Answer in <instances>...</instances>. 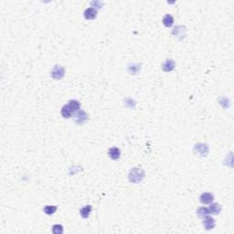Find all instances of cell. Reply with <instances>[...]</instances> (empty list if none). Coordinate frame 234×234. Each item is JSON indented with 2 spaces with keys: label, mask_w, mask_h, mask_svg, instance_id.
Masks as SVG:
<instances>
[{
  "label": "cell",
  "mask_w": 234,
  "mask_h": 234,
  "mask_svg": "<svg viewBox=\"0 0 234 234\" xmlns=\"http://www.w3.org/2000/svg\"><path fill=\"white\" fill-rule=\"evenodd\" d=\"M52 231L54 233H62L63 232V229L61 225H54L52 228Z\"/></svg>",
  "instance_id": "obj_15"
},
{
  "label": "cell",
  "mask_w": 234,
  "mask_h": 234,
  "mask_svg": "<svg viewBox=\"0 0 234 234\" xmlns=\"http://www.w3.org/2000/svg\"><path fill=\"white\" fill-rule=\"evenodd\" d=\"M197 213H198V215H199L200 217L205 218L206 216H208V215L209 214V211H208V208H205V207H200V208L198 209Z\"/></svg>",
  "instance_id": "obj_14"
},
{
  "label": "cell",
  "mask_w": 234,
  "mask_h": 234,
  "mask_svg": "<svg viewBox=\"0 0 234 234\" xmlns=\"http://www.w3.org/2000/svg\"><path fill=\"white\" fill-rule=\"evenodd\" d=\"M57 211V207L56 206H46L43 208V211L47 214V215H52L56 212Z\"/></svg>",
  "instance_id": "obj_13"
},
{
  "label": "cell",
  "mask_w": 234,
  "mask_h": 234,
  "mask_svg": "<svg viewBox=\"0 0 234 234\" xmlns=\"http://www.w3.org/2000/svg\"><path fill=\"white\" fill-rule=\"evenodd\" d=\"M121 156V151L117 147H113L109 150V156L114 159V160H117Z\"/></svg>",
  "instance_id": "obj_6"
},
{
  "label": "cell",
  "mask_w": 234,
  "mask_h": 234,
  "mask_svg": "<svg viewBox=\"0 0 234 234\" xmlns=\"http://www.w3.org/2000/svg\"><path fill=\"white\" fill-rule=\"evenodd\" d=\"M144 176H145V173L144 171L140 168H134L133 170L130 171V174H129V179L131 182H134V183H138L140 182L143 178H144Z\"/></svg>",
  "instance_id": "obj_1"
},
{
  "label": "cell",
  "mask_w": 234,
  "mask_h": 234,
  "mask_svg": "<svg viewBox=\"0 0 234 234\" xmlns=\"http://www.w3.org/2000/svg\"><path fill=\"white\" fill-rule=\"evenodd\" d=\"M174 67H175V62H174V61L168 59V60H167L166 62L164 63L163 70H164L165 71H170V70H172L174 69Z\"/></svg>",
  "instance_id": "obj_11"
},
{
  "label": "cell",
  "mask_w": 234,
  "mask_h": 234,
  "mask_svg": "<svg viewBox=\"0 0 234 234\" xmlns=\"http://www.w3.org/2000/svg\"><path fill=\"white\" fill-rule=\"evenodd\" d=\"M214 200V197L212 194L211 193H203L200 197V200L202 204H209V203H211Z\"/></svg>",
  "instance_id": "obj_2"
},
{
  "label": "cell",
  "mask_w": 234,
  "mask_h": 234,
  "mask_svg": "<svg viewBox=\"0 0 234 234\" xmlns=\"http://www.w3.org/2000/svg\"><path fill=\"white\" fill-rule=\"evenodd\" d=\"M209 211V213H212V214H219L221 211V208L219 204L217 203H214V204H211V207L208 208Z\"/></svg>",
  "instance_id": "obj_12"
},
{
  "label": "cell",
  "mask_w": 234,
  "mask_h": 234,
  "mask_svg": "<svg viewBox=\"0 0 234 234\" xmlns=\"http://www.w3.org/2000/svg\"><path fill=\"white\" fill-rule=\"evenodd\" d=\"M63 75H64V70L58 65L53 69V70L51 72V76L54 79H61L63 77Z\"/></svg>",
  "instance_id": "obj_3"
},
{
  "label": "cell",
  "mask_w": 234,
  "mask_h": 234,
  "mask_svg": "<svg viewBox=\"0 0 234 234\" xmlns=\"http://www.w3.org/2000/svg\"><path fill=\"white\" fill-rule=\"evenodd\" d=\"M173 23H174V18L173 17H172L171 15H166L163 18V24L167 27V28H170L172 25H173Z\"/></svg>",
  "instance_id": "obj_9"
},
{
  "label": "cell",
  "mask_w": 234,
  "mask_h": 234,
  "mask_svg": "<svg viewBox=\"0 0 234 234\" xmlns=\"http://www.w3.org/2000/svg\"><path fill=\"white\" fill-rule=\"evenodd\" d=\"M68 105L70 106V108L71 109V111H72L73 113L77 112V111L80 110V108H81L80 103H79L78 101H76V100H70V101L69 102V104H68Z\"/></svg>",
  "instance_id": "obj_8"
},
{
  "label": "cell",
  "mask_w": 234,
  "mask_h": 234,
  "mask_svg": "<svg viewBox=\"0 0 234 234\" xmlns=\"http://www.w3.org/2000/svg\"><path fill=\"white\" fill-rule=\"evenodd\" d=\"M91 211H92V207L91 206H86V207H84V208H82L81 209L80 213H81V217L83 219H87L90 216Z\"/></svg>",
  "instance_id": "obj_10"
},
{
  "label": "cell",
  "mask_w": 234,
  "mask_h": 234,
  "mask_svg": "<svg viewBox=\"0 0 234 234\" xmlns=\"http://www.w3.org/2000/svg\"><path fill=\"white\" fill-rule=\"evenodd\" d=\"M72 111L71 109L70 108L69 105H64L62 107V109H61V115H62L64 118H70L72 114Z\"/></svg>",
  "instance_id": "obj_7"
},
{
  "label": "cell",
  "mask_w": 234,
  "mask_h": 234,
  "mask_svg": "<svg viewBox=\"0 0 234 234\" xmlns=\"http://www.w3.org/2000/svg\"><path fill=\"white\" fill-rule=\"evenodd\" d=\"M97 16V10L93 7H89L84 11V18L86 19H94Z\"/></svg>",
  "instance_id": "obj_4"
},
{
  "label": "cell",
  "mask_w": 234,
  "mask_h": 234,
  "mask_svg": "<svg viewBox=\"0 0 234 234\" xmlns=\"http://www.w3.org/2000/svg\"><path fill=\"white\" fill-rule=\"evenodd\" d=\"M203 224H204V227H205L206 230H211L215 226V221H214V219L211 217L206 216L205 219L203 221Z\"/></svg>",
  "instance_id": "obj_5"
}]
</instances>
